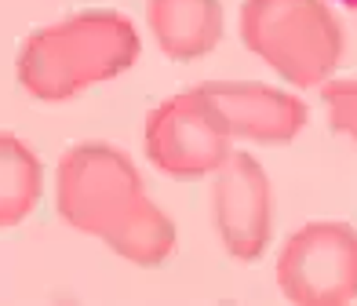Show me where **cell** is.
I'll use <instances>...</instances> for the list:
<instances>
[{
	"mask_svg": "<svg viewBox=\"0 0 357 306\" xmlns=\"http://www.w3.org/2000/svg\"><path fill=\"white\" fill-rule=\"evenodd\" d=\"M142 40L121 11H77L62 22L33 29L15 59L19 88L37 102H70L80 91L128 73Z\"/></svg>",
	"mask_w": 357,
	"mask_h": 306,
	"instance_id": "6da1fadb",
	"label": "cell"
},
{
	"mask_svg": "<svg viewBox=\"0 0 357 306\" xmlns=\"http://www.w3.org/2000/svg\"><path fill=\"white\" fill-rule=\"evenodd\" d=\"M241 40L291 88H321L343 59V26L324 0H245Z\"/></svg>",
	"mask_w": 357,
	"mask_h": 306,
	"instance_id": "7a4b0ae2",
	"label": "cell"
},
{
	"mask_svg": "<svg viewBox=\"0 0 357 306\" xmlns=\"http://www.w3.org/2000/svg\"><path fill=\"white\" fill-rule=\"evenodd\" d=\"M146 201L135 160L109 142H77L55 168V212L77 234L106 240Z\"/></svg>",
	"mask_w": 357,
	"mask_h": 306,
	"instance_id": "3957f363",
	"label": "cell"
},
{
	"mask_svg": "<svg viewBox=\"0 0 357 306\" xmlns=\"http://www.w3.org/2000/svg\"><path fill=\"white\" fill-rule=\"evenodd\" d=\"M273 277L288 303L347 306L357 299V230L339 219L306 222L273 259Z\"/></svg>",
	"mask_w": 357,
	"mask_h": 306,
	"instance_id": "277c9868",
	"label": "cell"
},
{
	"mask_svg": "<svg viewBox=\"0 0 357 306\" xmlns=\"http://www.w3.org/2000/svg\"><path fill=\"white\" fill-rule=\"evenodd\" d=\"M230 132L215 121L197 88L168 95L160 106L146 114L142 146L150 165L178 183L208 179L222 168V160L234 153Z\"/></svg>",
	"mask_w": 357,
	"mask_h": 306,
	"instance_id": "5b68a950",
	"label": "cell"
},
{
	"mask_svg": "<svg viewBox=\"0 0 357 306\" xmlns=\"http://www.w3.org/2000/svg\"><path fill=\"white\" fill-rule=\"evenodd\" d=\"M212 222L237 263L266 255L273 240V186L252 153L234 150L212 175Z\"/></svg>",
	"mask_w": 357,
	"mask_h": 306,
	"instance_id": "8992f818",
	"label": "cell"
},
{
	"mask_svg": "<svg viewBox=\"0 0 357 306\" xmlns=\"http://www.w3.org/2000/svg\"><path fill=\"white\" fill-rule=\"evenodd\" d=\"M197 91L234 139L284 146L306 128V102L259 80H204Z\"/></svg>",
	"mask_w": 357,
	"mask_h": 306,
	"instance_id": "52a82bcc",
	"label": "cell"
},
{
	"mask_svg": "<svg viewBox=\"0 0 357 306\" xmlns=\"http://www.w3.org/2000/svg\"><path fill=\"white\" fill-rule=\"evenodd\" d=\"M146 26L172 62H193L222 40V0H146Z\"/></svg>",
	"mask_w": 357,
	"mask_h": 306,
	"instance_id": "ba28073f",
	"label": "cell"
},
{
	"mask_svg": "<svg viewBox=\"0 0 357 306\" xmlns=\"http://www.w3.org/2000/svg\"><path fill=\"white\" fill-rule=\"evenodd\" d=\"M44 193V168L29 142L0 132V230H11L37 212Z\"/></svg>",
	"mask_w": 357,
	"mask_h": 306,
	"instance_id": "9c48e42d",
	"label": "cell"
},
{
	"mask_svg": "<svg viewBox=\"0 0 357 306\" xmlns=\"http://www.w3.org/2000/svg\"><path fill=\"white\" fill-rule=\"evenodd\" d=\"M102 245L135 266H160L175 252V222L165 215V208H157L146 197Z\"/></svg>",
	"mask_w": 357,
	"mask_h": 306,
	"instance_id": "30bf717a",
	"label": "cell"
},
{
	"mask_svg": "<svg viewBox=\"0 0 357 306\" xmlns=\"http://www.w3.org/2000/svg\"><path fill=\"white\" fill-rule=\"evenodd\" d=\"M321 102L328 114L332 132L357 142V80H324L321 84Z\"/></svg>",
	"mask_w": 357,
	"mask_h": 306,
	"instance_id": "8fae6325",
	"label": "cell"
},
{
	"mask_svg": "<svg viewBox=\"0 0 357 306\" xmlns=\"http://www.w3.org/2000/svg\"><path fill=\"white\" fill-rule=\"evenodd\" d=\"M339 4H343V8H354V11H357V0H339Z\"/></svg>",
	"mask_w": 357,
	"mask_h": 306,
	"instance_id": "7c38bea8",
	"label": "cell"
}]
</instances>
